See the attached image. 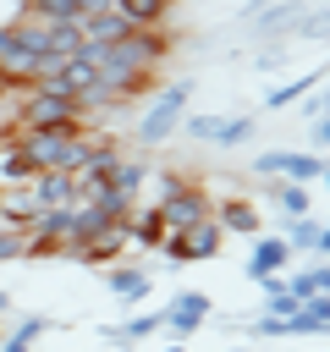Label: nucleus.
<instances>
[{"label": "nucleus", "mask_w": 330, "mask_h": 352, "mask_svg": "<svg viewBox=\"0 0 330 352\" xmlns=\"http://www.w3.org/2000/svg\"><path fill=\"white\" fill-rule=\"evenodd\" d=\"M6 99H11V94H6V88H0V104H6Z\"/></svg>", "instance_id": "c85d7f7f"}, {"label": "nucleus", "mask_w": 330, "mask_h": 352, "mask_svg": "<svg viewBox=\"0 0 330 352\" xmlns=\"http://www.w3.org/2000/svg\"><path fill=\"white\" fill-rule=\"evenodd\" d=\"M33 214H38V198H33V187H28V182H22V187H0V226L28 231V226H33Z\"/></svg>", "instance_id": "9d476101"}, {"label": "nucleus", "mask_w": 330, "mask_h": 352, "mask_svg": "<svg viewBox=\"0 0 330 352\" xmlns=\"http://www.w3.org/2000/svg\"><path fill=\"white\" fill-rule=\"evenodd\" d=\"M104 182H110L116 192H126V198H138V192H143V182H148V165H143L138 154H121V160L110 165V176H104Z\"/></svg>", "instance_id": "ddd939ff"}, {"label": "nucleus", "mask_w": 330, "mask_h": 352, "mask_svg": "<svg viewBox=\"0 0 330 352\" xmlns=\"http://www.w3.org/2000/svg\"><path fill=\"white\" fill-rule=\"evenodd\" d=\"M292 258V248L280 242V236H264L258 248H253V258H248V275L253 280H264V275H280V264Z\"/></svg>", "instance_id": "2eb2a0df"}, {"label": "nucleus", "mask_w": 330, "mask_h": 352, "mask_svg": "<svg viewBox=\"0 0 330 352\" xmlns=\"http://www.w3.org/2000/svg\"><path fill=\"white\" fill-rule=\"evenodd\" d=\"M165 352H187V346H182V341H176V346H165Z\"/></svg>", "instance_id": "cd10ccee"}, {"label": "nucleus", "mask_w": 330, "mask_h": 352, "mask_svg": "<svg viewBox=\"0 0 330 352\" xmlns=\"http://www.w3.org/2000/svg\"><path fill=\"white\" fill-rule=\"evenodd\" d=\"M154 209H160V220H165V236H170V231H187V226H198V220H209V214H214V198H209V192H204L198 182H187L182 192H170V198H160Z\"/></svg>", "instance_id": "20e7f679"}, {"label": "nucleus", "mask_w": 330, "mask_h": 352, "mask_svg": "<svg viewBox=\"0 0 330 352\" xmlns=\"http://www.w3.org/2000/svg\"><path fill=\"white\" fill-rule=\"evenodd\" d=\"M28 187H33L38 209H66V204H77V176H66V170H38Z\"/></svg>", "instance_id": "1a4fd4ad"}, {"label": "nucleus", "mask_w": 330, "mask_h": 352, "mask_svg": "<svg viewBox=\"0 0 330 352\" xmlns=\"http://www.w3.org/2000/svg\"><path fill=\"white\" fill-rule=\"evenodd\" d=\"M126 248H132V236H126V220H110L104 231H94V236L77 248V258H82V264H116Z\"/></svg>", "instance_id": "6e6552de"}, {"label": "nucleus", "mask_w": 330, "mask_h": 352, "mask_svg": "<svg viewBox=\"0 0 330 352\" xmlns=\"http://www.w3.org/2000/svg\"><path fill=\"white\" fill-rule=\"evenodd\" d=\"M6 308H11V297H6V292H0V319H6Z\"/></svg>", "instance_id": "bb28decb"}, {"label": "nucleus", "mask_w": 330, "mask_h": 352, "mask_svg": "<svg viewBox=\"0 0 330 352\" xmlns=\"http://www.w3.org/2000/svg\"><path fill=\"white\" fill-rule=\"evenodd\" d=\"M44 330H50V319H38V314H33V319H22V324L0 341V352H33V341H38Z\"/></svg>", "instance_id": "412c9836"}, {"label": "nucleus", "mask_w": 330, "mask_h": 352, "mask_svg": "<svg viewBox=\"0 0 330 352\" xmlns=\"http://www.w3.org/2000/svg\"><path fill=\"white\" fill-rule=\"evenodd\" d=\"M38 170L28 165V154L16 148V143H0V187H22V182H33Z\"/></svg>", "instance_id": "6ab92c4d"}, {"label": "nucleus", "mask_w": 330, "mask_h": 352, "mask_svg": "<svg viewBox=\"0 0 330 352\" xmlns=\"http://www.w3.org/2000/svg\"><path fill=\"white\" fill-rule=\"evenodd\" d=\"M286 248H308L314 258H324L330 236H324V226H319L314 214H297V220H292V236H286Z\"/></svg>", "instance_id": "a211bd4d"}, {"label": "nucleus", "mask_w": 330, "mask_h": 352, "mask_svg": "<svg viewBox=\"0 0 330 352\" xmlns=\"http://www.w3.org/2000/svg\"><path fill=\"white\" fill-rule=\"evenodd\" d=\"M297 302H308V297H324V286H330V270H324V258H314V264H302L292 280H280Z\"/></svg>", "instance_id": "dca6fc26"}, {"label": "nucleus", "mask_w": 330, "mask_h": 352, "mask_svg": "<svg viewBox=\"0 0 330 352\" xmlns=\"http://www.w3.org/2000/svg\"><path fill=\"white\" fill-rule=\"evenodd\" d=\"M176 0H110L116 16H126V28H165Z\"/></svg>", "instance_id": "9b49d317"}, {"label": "nucleus", "mask_w": 330, "mask_h": 352, "mask_svg": "<svg viewBox=\"0 0 330 352\" xmlns=\"http://www.w3.org/2000/svg\"><path fill=\"white\" fill-rule=\"evenodd\" d=\"M258 176H292V182H319L324 154H258Z\"/></svg>", "instance_id": "0eeeda50"}, {"label": "nucleus", "mask_w": 330, "mask_h": 352, "mask_svg": "<svg viewBox=\"0 0 330 352\" xmlns=\"http://www.w3.org/2000/svg\"><path fill=\"white\" fill-rule=\"evenodd\" d=\"M11 121H16L22 132H33V126H88L82 104H77L72 94H50L44 82H33V88H16Z\"/></svg>", "instance_id": "f257e3e1"}, {"label": "nucleus", "mask_w": 330, "mask_h": 352, "mask_svg": "<svg viewBox=\"0 0 330 352\" xmlns=\"http://www.w3.org/2000/svg\"><path fill=\"white\" fill-rule=\"evenodd\" d=\"M187 132H192L198 143H220V148H231V143H248L253 121H248V116H192Z\"/></svg>", "instance_id": "39448f33"}, {"label": "nucleus", "mask_w": 330, "mask_h": 352, "mask_svg": "<svg viewBox=\"0 0 330 352\" xmlns=\"http://www.w3.org/2000/svg\"><path fill=\"white\" fill-rule=\"evenodd\" d=\"M187 99H192V88H187V82H170V88H160V99H154V104H148V116L138 121V143H143V148L165 143V138L182 126V116H187Z\"/></svg>", "instance_id": "f03ea898"}, {"label": "nucleus", "mask_w": 330, "mask_h": 352, "mask_svg": "<svg viewBox=\"0 0 330 352\" xmlns=\"http://www.w3.org/2000/svg\"><path fill=\"white\" fill-rule=\"evenodd\" d=\"M270 198L297 220V214H308V192H302V182H286V187H270Z\"/></svg>", "instance_id": "4be33fe9"}, {"label": "nucleus", "mask_w": 330, "mask_h": 352, "mask_svg": "<svg viewBox=\"0 0 330 352\" xmlns=\"http://www.w3.org/2000/svg\"><path fill=\"white\" fill-rule=\"evenodd\" d=\"M110 292L116 297H126V302H138V297H148V270H138V264H110Z\"/></svg>", "instance_id": "f3484780"}, {"label": "nucleus", "mask_w": 330, "mask_h": 352, "mask_svg": "<svg viewBox=\"0 0 330 352\" xmlns=\"http://www.w3.org/2000/svg\"><path fill=\"white\" fill-rule=\"evenodd\" d=\"M308 88H319V72H314V77H297L292 88H275V94H270V104H292V99H302Z\"/></svg>", "instance_id": "b1692460"}, {"label": "nucleus", "mask_w": 330, "mask_h": 352, "mask_svg": "<svg viewBox=\"0 0 330 352\" xmlns=\"http://www.w3.org/2000/svg\"><path fill=\"white\" fill-rule=\"evenodd\" d=\"M11 258H22V231L0 226V264H11Z\"/></svg>", "instance_id": "393cba45"}, {"label": "nucleus", "mask_w": 330, "mask_h": 352, "mask_svg": "<svg viewBox=\"0 0 330 352\" xmlns=\"http://www.w3.org/2000/svg\"><path fill=\"white\" fill-rule=\"evenodd\" d=\"M126 236H132V248H160V242H165V220H160V209H154V204H148V209H132Z\"/></svg>", "instance_id": "4468645a"}, {"label": "nucleus", "mask_w": 330, "mask_h": 352, "mask_svg": "<svg viewBox=\"0 0 330 352\" xmlns=\"http://www.w3.org/2000/svg\"><path fill=\"white\" fill-rule=\"evenodd\" d=\"M187 182H192V176H182V170H160V187H154V192H160V198H170V192H182ZM160 198H154V204H160Z\"/></svg>", "instance_id": "a878e982"}, {"label": "nucleus", "mask_w": 330, "mask_h": 352, "mask_svg": "<svg viewBox=\"0 0 330 352\" xmlns=\"http://www.w3.org/2000/svg\"><path fill=\"white\" fill-rule=\"evenodd\" d=\"M204 319H209V297H204V292H176L170 308H165V330H170L176 341H187Z\"/></svg>", "instance_id": "423d86ee"}, {"label": "nucleus", "mask_w": 330, "mask_h": 352, "mask_svg": "<svg viewBox=\"0 0 330 352\" xmlns=\"http://www.w3.org/2000/svg\"><path fill=\"white\" fill-rule=\"evenodd\" d=\"M308 143H314V154L330 143V116H324V99H314V121H308Z\"/></svg>", "instance_id": "5701e85b"}, {"label": "nucleus", "mask_w": 330, "mask_h": 352, "mask_svg": "<svg viewBox=\"0 0 330 352\" xmlns=\"http://www.w3.org/2000/svg\"><path fill=\"white\" fill-rule=\"evenodd\" d=\"M220 242H226V231H220V220L209 214V220H198V226H187V231H170V236L160 242V253L182 270V264H204V258H214Z\"/></svg>", "instance_id": "7ed1b4c3"}, {"label": "nucleus", "mask_w": 330, "mask_h": 352, "mask_svg": "<svg viewBox=\"0 0 330 352\" xmlns=\"http://www.w3.org/2000/svg\"><path fill=\"white\" fill-rule=\"evenodd\" d=\"M236 352H242V346H236Z\"/></svg>", "instance_id": "c756f323"}, {"label": "nucleus", "mask_w": 330, "mask_h": 352, "mask_svg": "<svg viewBox=\"0 0 330 352\" xmlns=\"http://www.w3.org/2000/svg\"><path fill=\"white\" fill-rule=\"evenodd\" d=\"M214 220H220V231H242V236H253L264 214H258V204H248V198H220Z\"/></svg>", "instance_id": "f8f14e48"}, {"label": "nucleus", "mask_w": 330, "mask_h": 352, "mask_svg": "<svg viewBox=\"0 0 330 352\" xmlns=\"http://www.w3.org/2000/svg\"><path fill=\"white\" fill-rule=\"evenodd\" d=\"M154 330H165V314H132L126 324L110 330V341L121 346V341H143V336H154Z\"/></svg>", "instance_id": "aec40b11"}]
</instances>
